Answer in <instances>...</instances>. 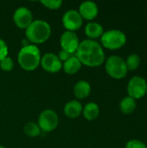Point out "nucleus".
Returning a JSON list of instances; mask_svg holds the SVG:
<instances>
[{
    "instance_id": "1",
    "label": "nucleus",
    "mask_w": 147,
    "mask_h": 148,
    "mask_svg": "<svg viewBox=\"0 0 147 148\" xmlns=\"http://www.w3.org/2000/svg\"><path fill=\"white\" fill-rule=\"evenodd\" d=\"M75 56L81 64L88 67H98L105 61V53L101 45L91 39L83 40L80 42Z\"/></svg>"
},
{
    "instance_id": "2",
    "label": "nucleus",
    "mask_w": 147,
    "mask_h": 148,
    "mask_svg": "<svg viewBox=\"0 0 147 148\" xmlns=\"http://www.w3.org/2000/svg\"><path fill=\"white\" fill-rule=\"evenodd\" d=\"M41 58L40 50L37 46L34 44H28L20 49L17 61L23 69L26 71H33L39 66Z\"/></svg>"
},
{
    "instance_id": "3",
    "label": "nucleus",
    "mask_w": 147,
    "mask_h": 148,
    "mask_svg": "<svg viewBox=\"0 0 147 148\" xmlns=\"http://www.w3.org/2000/svg\"><path fill=\"white\" fill-rule=\"evenodd\" d=\"M26 36L29 41L38 44L46 42L51 35L50 25L42 20H36L26 29Z\"/></svg>"
},
{
    "instance_id": "4",
    "label": "nucleus",
    "mask_w": 147,
    "mask_h": 148,
    "mask_svg": "<svg viewBox=\"0 0 147 148\" xmlns=\"http://www.w3.org/2000/svg\"><path fill=\"white\" fill-rule=\"evenodd\" d=\"M107 73L114 79L124 78L127 74V67L126 61L119 56H111L106 62Z\"/></svg>"
},
{
    "instance_id": "5",
    "label": "nucleus",
    "mask_w": 147,
    "mask_h": 148,
    "mask_svg": "<svg viewBox=\"0 0 147 148\" xmlns=\"http://www.w3.org/2000/svg\"><path fill=\"white\" fill-rule=\"evenodd\" d=\"M126 42V36L119 29H111L103 33L101 43L106 49H117L121 48Z\"/></svg>"
},
{
    "instance_id": "6",
    "label": "nucleus",
    "mask_w": 147,
    "mask_h": 148,
    "mask_svg": "<svg viewBox=\"0 0 147 148\" xmlns=\"http://www.w3.org/2000/svg\"><path fill=\"white\" fill-rule=\"evenodd\" d=\"M147 92L146 81L139 75L132 77L127 85L128 96L135 99H140L146 95Z\"/></svg>"
},
{
    "instance_id": "7",
    "label": "nucleus",
    "mask_w": 147,
    "mask_h": 148,
    "mask_svg": "<svg viewBox=\"0 0 147 148\" xmlns=\"http://www.w3.org/2000/svg\"><path fill=\"white\" fill-rule=\"evenodd\" d=\"M58 115L51 109H46L42 111L38 118V126L43 132H51L55 130L58 126Z\"/></svg>"
},
{
    "instance_id": "8",
    "label": "nucleus",
    "mask_w": 147,
    "mask_h": 148,
    "mask_svg": "<svg viewBox=\"0 0 147 148\" xmlns=\"http://www.w3.org/2000/svg\"><path fill=\"white\" fill-rule=\"evenodd\" d=\"M62 23L67 31H72L79 29L82 25V17L77 10H70L65 12L62 16Z\"/></svg>"
},
{
    "instance_id": "9",
    "label": "nucleus",
    "mask_w": 147,
    "mask_h": 148,
    "mask_svg": "<svg viewBox=\"0 0 147 148\" xmlns=\"http://www.w3.org/2000/svg\"><path fill=\"white\" fill-rule=\"evenodd\" d=\"M61 47L63 50L68 51L71 54H75L79 47L80 42L77 35L72 31H65L60 39Z\"/></svg>"
},
{
    "instance_id": "10",
    "label": "nucleus",
    "mask_w": 147,
    "mask_h": 148,
    "mask_svg": "<svg viewBox=\"0 0 147 148\" xmlns=\"http://www.w3.org/2000/svg\"><path fill=\"white\" fill-rule=\"evenodd\" d=\"M42 69L49 73H57L62 68V63L59 57L53 53H46L41 58Z\"/></svg>"
},
{
    "instance_id": "11",
    "label": "nucleus",
    "mask_w": 147,
    "mask_h": 148,
    "mask_svg": "<svg viewBox=\"0 0 147 148\" xmlns=\"http://www.w3.org/2000/svg\"><path fill=\"white\" fill-rule=\"evenodd\" d=\"M32 19V13L26 7H20L16 9L13 16V20L16 25L20 29H27L33 22Z\"/></svg>"
},
{
    "instance_id": "12",
    "label": "nucleus",
    "mask_w": 147,
    "mask_h": 148,
    "mask_svg": "<svg viewBox=\"0 0 147 148\" xmlns=\"http://www.w3.org/2000/svg\"><path fill=\"white\" fill-rule=\"evenodd\" d=\"M98 6L94 2L92 1H86L83 2L79 8V13L82 19L87 20H93L98 15Z\"/></svg>"
},
{
    "instance_id": "13",
    "label": "nucleus",
    "mask_w": 147,
    "mask_h": 148,
    "mask_svg": "<svg viewBox=\"0 0 147 148\" xmlns=\"http://www.w3.org/2000/svg\"><path fill=\"white\" fill-rule=\"evenodd\" d=\"M82 106L77 101H70L64 107V113L69 118H76L82 112Z\"/></svg>"
},
{
    "instance_id": "14",
    "label": "nucleus",
    "mask_w": 147,
    "mask_h": 148,
    "mask_svg": "<svg viewBox=\"0 0 147 148\" xmlns=\"http://www.w3.org/2000/svg\"><path fill=\"white\" fill-rule=\"evenodd\" d=\"M85 33L87 36L92 40V39L101 37L103 35L104 30H103V27L100 23H95V22H90L86 25Z\"/></svg>"
},
{
    "instance_id": "15",
    "label": "nucleus",
    "mask_w": 147,
    "mask_h": 148,
    "mask_svg": "<svg viewBox=\"0 0 147 148\" xmlns=\"http://www.w3.org/2000/svg\"><path fill=\"white\" fill-rule=\"evenodd\" d=\"M91 92V86L86 81H80L78 82L74 88V94L76 98L78 99H84L90 95Z\"/></svg>"
},
{
    "instance_id": "16",
    "label": "nucleus",
    "mask_w": 147,
    "mask_h": 148,
    "mask_svg": "<svg viewBox=\"0 0 147 148\" xmlns=\"http://www.w3.org/2000/svg\"><path fill=\"white\" fill-rule=\"evenodd\" d=\"M81 67V63L79 61V59L75 56V55L63 63V69L65 73L68 75H74L77 73L80 70Z\"/></svg>"
},
{
    "instance_id": "17",
    "label": "nucleus",
    "mask_w": 147,
    "mask_h": 148,
    "mask_svg": "<svg viewBox=\"0 0 147 148\" xmlns=\"http://www.w3.org/2000/svg\"><path fill=\"white\" fill-rule=\"evenodd\" d=\"M82 113H83L84 117L88 121H94L99 116L100 108L96 103L89 102L84 107V108L82 109Z\"/></svg>"
},
{
    "instance_id": "18",
    "label": "nucleus",
    "mask_w": 147,
    "mask_h": 148,
    "mask_svg": "<svg viewBox=\"0 0 147 148\" xmlns=\"http://www.w3.org/2000/svg\"><path fill=\"white\" fill-rule=\"evenodd\" d=\"M120 108L124 114H131L136 108V101L133 98L126 96L121 100L120 103Z\"/></svg>"
},
{
    "instance_id": "19",
    "label": "nucleus",
    "mask_w": 147,
    "mask_h": 148,
    "mask_svg": "<svg viewBox=\"0 0 147 148\" xmlns=\"http://www.w3.org/2000/svg\"><path fill=\"white\" fill-rule=\"evenodd\" d=\"M24 133L29 137L38 136L41 133L39 126L34 122H29L24 126Z\"/></svg>"
},
{
    "instance_id": "20",
    "label": "nucleus",
    "mask_w": 147,
    "mask_h": 148,
    "mask_svg": "<svg viewBox=\"0 0 147 148\" xmlns=\"http://www.w3.org/2000/svg\"><path fill=\"white\" fill-rule=\"evenodd\" d=\"M126 64L127 67V69L129 70H135L140 64V57L139 55L137 54H132L130 55L126 61Z\"/></svg>"
},
{
    "instance_id": "21",
    "label": "nucleus",
    "mask_w": 147,
    "mask_h": 148,
    "mask_svg": "<svg viewBox=\"0 0 147 148\" xmlns=\"http://www.w3.org/2000/svg\"><path fill=\"white\" fill-rule=\"evenodd\" d=\"M41 3L48 9L57 10L62 6V1H61V0H42V1H41Z\"/></svg>"
},
{
    "instance_id": "22",
    "label": "nucleus",
    "mask_w": 147,
    "mask_h": 148,
    "mask_svg": "<svg viewBox=\"0 0 147 148\" xmlns=\"http://www.w3.org/2000/svg\"><path fill=\"white\" fill-rule=\"evenodd\" d=\"M13 67H14V62H13L12 59L9 56L5 57L4 59L0 61V68L3 71L9 72L13 69Z\"/></svg>"
},
{
    "instance_id": "23",
    "label": "nucleus",
    "mask_w": 147,
    "mask_h": 148,
    "mask_svg": "<svg viewBox=\"0 0 147 148\" xmlns=\"http://www.w3.org/2000/svg\"><path fill=\"white\" fill-rule=\"evenodd\" d=\"M126 148H147L146 144L139 140H129L126 145Z\"/></svg>"
},
{
    "instance_id": "24",
    "label": "nucleus",
    "mask_w": 147,
    "mask_h": 148,
    "mask_svg": "<svg viewBox=\"0 0 147 148\" xmlns=\"http://www.w3.org/2000/svg\"><path fill=\"white\" fill-rule=\"evenodd\" d=\"M7 56H8V46L3 40L0 39V61L7 57Z\"/></svg>"
},
{
    "instance_id": "25",
    "label": "nucleus",
    "mask_w": 147,
    "mask_h": 148,
    "mask_svg": "<svg viewBox=\"0 0 147 148\" xmlns=\"http://www.w3.org/2000/svg\"><path fill=\"white\" fill-rule=\"evenodd\" d=\"M74 56H75V54H71V53H69V52H68V51H65V50L62 49V50L59 52V55H58L57 56L59 57V59L61 60V62L63 61V62H65L66 61H68L69 58H71V57Z\"/></svg>"
},
{
    "instance_id": "26",
    "label": "nucleus",
    "mask_w": 147,
    "mask_h": 148,
    "mask_svg": "<svg viewBox=\"0 0 147 148\" xmlns=\"http://www.w3.org/2000/svg\"><path fill=\"white\" fill-rule=\"evenodd\" d=\"M0 148H5V147H2V146H0Z\"/></svg>"
}]
</instances>
